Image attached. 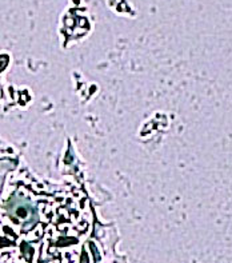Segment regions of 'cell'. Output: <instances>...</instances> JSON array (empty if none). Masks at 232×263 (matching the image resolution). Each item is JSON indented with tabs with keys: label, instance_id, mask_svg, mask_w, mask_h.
<instances>
[{
	"label": "cell",
	"instance_id": "obj_1",
	"mask_svg": "<svg viewBox=\"0 0 232 263\" xmlns=\"http://www.w3.org/2000/svg\"><path fill=\"white\" fill-rule=\"evenodd\" d=\"M21 251H23V254H24V255H27V258H28V259L31 258L32 253H34V251H32V248L29 247L28 244H25V243L21 244Z\"/></svg>",
	"mask_w": 232,
	"mask_h": 263
},
{
	"label": "cell",
	"instance_id": "obj_2",
	"mask_svg": "<svg viewBox=\"0 0 232 263\" xmlns=\"http://www.w3.org/2000/svg\"><path fill=\"white\" fill-rule=\"evenodd\" d=\"M8 64V56L6 55H0V72H2Z\"/></svg>",
	"mask_w": 232,
	"mask_h": 263
},
{
	"label": "cell",
	"instance_id": "obj_3",
	"mask_svg": "<svg viewBox=\"0 0 232 263\" xmlns=\"http://www.w3.org/2000/svg\"><path fill=\"white\" fill-rule=\"evenodd\" d=\"M90 247H91V251H92V254H94V258H95V261H96V262H99V261H100V254H99V251H98L96 246H95L94 243H90Z\"/></svg>",
	"mask_w": 232,
	"mask_h": 263
},
{
	"label": "cell",
	"instance_id": "obj_4",
	"mask_svg": "<svg viewBox=\"0 0 232 263\" xmlns=\"http://www.w3.org/2000/svg\"><path fill=\"white\" fill-rule=\"evenodd\" d=\"M80 263H90V259H88V255L86 251L82 253V259H80Z\"/></svg>",
	"mask_w": 232,
	"mask_h": 263
},
{
	"label": "cell",
	"instance_id": "obj_5",
	"mask_svg": "<svg viewBox=\"0 0 232 263\" xmlns=\"http://www.w3.org/2000/svg\"><path fill=\"white\" fill-rule=\"evenodd\" d=\"M17 215L21 217V218H24L25 215H27V211H25L24 209H19V210H17Z\"/></svg>",
	"mask_w": 232,
	"mask_h": 263
},
{
	"label": "cell",
	"instance_id": "obj_6",
	"mask_svg": "<svg viewBox=\"0 0 232 263\" xmlns=\"http://www.w3.org/2000/svg\"><path fill=\"white\" fill-rule=\"evenodd\" d=\"M11 246V242H8V240H0V246Z\"/></svg>",
	"mask_w": 232,
	"mask_h": 263
}]
</instances>
